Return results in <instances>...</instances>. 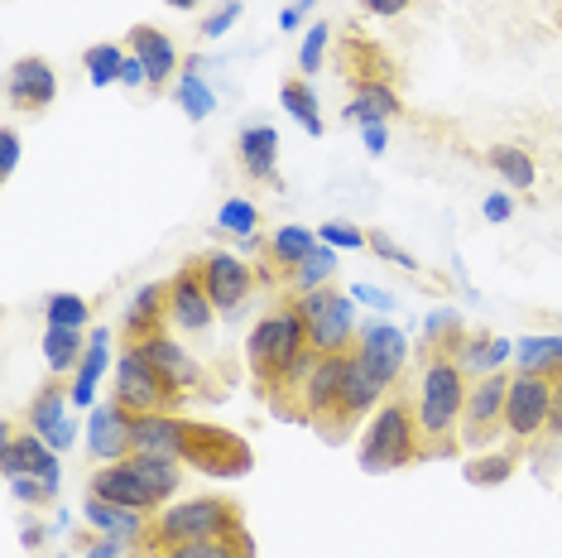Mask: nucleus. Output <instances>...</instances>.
<instances>
[{"instance_id":"nucleus-1","label":"nucleus","mask_w":562,"mask_h":558,"mask_svg":"<svg viewBox=\"0 0 562 558\" xmlns=\"http://www.w3.org/2000/svg\"><path fill=\"white\" fill-rule=\"evenodd\" d=\"M246 361L265 400L284 414V395H303V380L317 366V351L308 342V323H303L299 303L284 299L274 313H265L246 337Z\"/></svg>"},{"instance_id":"nucleus-2","label":"nucleus","mask_w":562,"mask_h":558,"mask_svg":"<svg viewBox=\"0 0 562 558\" xmlns=\"http://www.w3.org/2000/svg\"><path fill=\"white\" fill-rule=\"evenodd\" d=\"M467 390L471 376L462 371V361L432 351L424 357V371L414 380V418H418V448L424 462L432 458H452L462 448V410H467Z\"/></svg>"},{"instance_id":"nucleus-3","label":"nucleus","mask_w":562,"mask_h":558,"mask_svg":"<svg viewBox=\"0 0 562 558\" xmlns=\"http://www.w3.org/2000/svg\"><path fill=\"white\" fill-rule=\"evenodd\" d=\"M240 505L226 501V496H188V501H169L164 511L149 515V539H145V554H164L173 544H193V539H222L240 529Z\"/></svg>"},{"instance_id":"nucleus-4","label":"nucleus","mask_w":562,"mask_h":558,"mask_svg":"<svg viewBox=\"0 0 562 558\" xmlns=\"http://www.w3.org/2000/svg\"><path fill=\"white\" fill-rule=\"evenodd\" d=\"M361 472L380 477V472H400L408 462H424V448H418V418H414V400L408 395H390L375 414L366 418L361 434Z\"/></svg>"},{"instance_id":"nucleus-5","label":"nucleus","mask_w":562,"mask_h":558,"mask_svg":"<svg viewBox=\"0 0 562 558\" xmlns=\"http://www.w3.org/2000/svg\"><path fill=\"white\" fill-rule=\"evenodd\" d=\"M299 303L303 323H308V342L317 357H337V351H351L356 337H361V323H356V299L341 294L337 284H323L313 294H289Z\"/></svg>"},{"instance_id":"nucleus-6","label":"nucleus","mask_w":562,"mask_h":558,"mask_svg":"<svg viewBox=\"0 0 562 558\" xmlns=\"http://www.w3.org/2000/svg\"><path fill=\"white\" fill-rule=\"evenodd\" d=\"M111 400H116L121 410H131V414H178V404H183L188 395H178V390L145 357H139L135 347H121Z\"/></svg>"},{"instance_id":"nucleus-7","label":"nucleus","mask_w":562,"mask_h":558,"mask_svg":"<svg viewBox=\"0 0 562 558\" xmlns=\"http://www.w3.org/2000/svg\"><path fill=\"white\" fill-rule=\"evenodd\" d=\"M255 462L250 443L232 434V428H212V424H193L188 418V438H183V467L207 477H246Z\"/></svg>"},{"instance_id":"nucleus-8","label":"nucleus","mask_w":562,"mask_h":558,"mask_svg":"<svg viewBox=\"0 0 562 558\" xmlns=\"http://www.w3.org/2000/svg\"><path fill=\"white\" fill-rule=\"evenodd\" d=\"M548 410H553V376L515 371L509 376V400H505V438L524 448L548 428Z\"/></svg>"},{"instance_id":"nucleus-9","label":"nucleus","mask_w":562,"mask_h":558,"mask_svg":"<svg viewBox=\"0 0 562 558\" xmlns=\"http://www.w3.org/2000/svg\"><path fill=\"white\" fill-rule=\"evenodd\" d=\"M505 400H509V376L505 371L471 380L467 410H462V448H485L495 434H505Z\"/></svg>"},{"instance_id":"nucleus-10","label":"nucleus","mask_w":562,"mask_h":558,"mask_svg":"<svg viewBox=\"0 0 562 558\" xmlns=\"http://www.w3.org/2000/svg\"><path fill=\"white\" fill-rule=\"evenodd\" d=\"M347 361L351 351H337V357H317V366L303 380V424H313L317 434L337 438V410H341V380H347Z\"/></svg>"},{"instance_id":"nucleus-11","label":"nucleus","mask_w":562,"mask_h":558,"mask_svg":"<svg viewBox=\"0 0 562 558\" xmlns=\"http://www.w3.org/2000/svg\"><path fill=\"white\" fill-rule=\"evenodd\" d=\"M198 275H202V289L212 294L216 313H236L240 303L255 294V284H260V270H250L240 256H226V250H207V256H198Z\"/></svg>"},{"instance_id":"nucleus-12","label":"nucleus","mask_w":562,"mask_h":558,"mask_svg":"<svg viewBox=\"0 0 562 558\" xmlns=\"http://www.w3.org/2000/svg\"><path fill=\"white\" fill-rule=\"evenodd\" d=\"M125 347H135L139 357H145V361L155 366V371L178 390V395H198V390H207V376H202V366L188 357V347L169 333V327H164V333L139 337V342H125Z\"/></svg>"},{"instance_id":"nucleus-13","label":"nucleus","mask_w":562,"mask_h":558,"mask_svg":"<svg viewBox=\"0 0 562 558\" xmlns=\"http://www.w3.org/2000/svg\"><path fill=\"white\" fill-rule=\"evenodd\" d=\"M212 323H216V303L207 289H202L198 265L188 260L183 270L169 279V327H178V333H188V337H202Z\"/></svg>"},{"instance_id":"nucleus-14","label":"nucleus","mask_w":562,"mask_h":558,"mask_svg":"<svg viewBox=\"0 0 562 558\" xmlns=\"http://www.w3.org/2000/svg\"><path fill=\"white\" fill-rule=\"evenodd\" d=\"M351 351H356V357H361L380 380H385L390 390L400 386L404 371H408V337H404L394 323H380V319H375V323H366Z\"/></svg>"},{"instance_id":"nucleus-15","label":"nucleus","mask_w":562,"mask_h":558,"mask_svg":"<svg viewBox=\"0 0 562 558\" xmlns=\"http://www.w3.org/2000/svg\"><path fill=\"white\" fill-rule=\"evenodd\" d=\"M92 496L101 501H111V505H125V511H145V515H155L159 511V496L149 491V481L139 477V467L131 458H121V462H101L97 472H92Z\"/></svg>"},{"instance_id":"nucleus-16","label":"nucleus","mask_w":562,"mask_h":558,"mask_svg":"<svg viewBox=\"0 0 562 558\" xmlns=\"http://www.w3.org/2000/svg\"><path fill=\"white\" fill-rule=\"evenodd\" d=\"M54 97H58V72L48 68L44 58H15L10 63V72H5V101L15 111H30V116H40V111L54 107Z\"/></svg>"},{"instance_id":"nucleus-17","label":"nucleus","mask_w":562,"mask_h":558,"mask_svg":"<svg viewBox=\"0 0 562 558\" xmlns=\"http://www.w3.org/2000/svg\"><path fill=\"white\" fill-rule=\"evenodd\" d=\"M0 472H5V481L40 477V481H54V487H63L58 453L48 448L40 434H5V443H0Z\"/></svg>"},{"instance_id":"nucleus-18","label":"nucleus","mask_w":562,"mask_h":558,"mask_svg":"<svg viewBox=\"0 0 562 558\" xmlns=\"http://www.w3.org/2000/svg\"><path fill=\"white\" fill-rule=\"evenodd\" d=\"M390 400V386L380 380L370 366L351 351V361H347V380H341V410H337V434L341 428H356L361 418H370L380 410V404Z\"/></svg>"},{"instance_id":"nucleus-19","label":"nucleus","mask_w":562,"mask_h":558,"mask_svg":"<svg viewBox=\"0 0 562 558\" xmlns=\"http://www.w3.org/2000/svg\"><path fill=\"white\" fill-rule=\"evenodd\" d=\"M131 424H135V414L121 410L116 400H111V404H97L92 418H87V453H92L97 462H121V458H131Z\"/></svg>"},{"instance_id":"nucleus-20","label":"nucleus","mask_w":562,"mask_h":558,"mask_svg":"<svg viewBox=\"0 0 562 558\" xmlns=\"http://www.w3.org/2000/svg\"><path fill=\"white\" fill-rule=\"evenodd\" d=\"M183 438H188V418H178V414H135L131 458L135 453H145V458L183 462Z\"/></svg>"},{"instance_id":"nucleus-21","label":"nucleus","mask_w":562,"mask_h":558,"mask_svg":"<svg viewBox=\"0 0 562 558\" xmlns=\"http://www.w3.org/2000/svg\"><path fill=\"white\" fill-rule=\"evenodd\" d=\"M87 525L97 529V535H111V539H125L135 549V558L145 554V539H149V515L145 511H125V505H111L87 491V505H82Z\"/></svg>"},{"instance_id":"nucleus-22","label":"nucleus","mask_w":562,"mask_h":558,"mask_svg":"<svg viewBox=\"0 0 562 558\" xmlns=\"http://www.w3.org/2000/svg\"><path fill=\"white\" fill-rule=\"evenodd\" d=\"M125 48H131L139 63H145L149 87L173 82V72L183 68V54H178V44H173L164 30H155V24H135V30L125 34Z\"/></svg>"},{"instance_id":"nucleus-23","label":"nucleus","mask_w":562,"mask_h":558,"mask_svg":"<svg viewBox=\"0 0 562 558\" xmlns=\"http://www.w3.org/2000/svg\"><path fill=\"white\" fill-rule=\"evenodd\" d=\"M313 246H317V232H308V226H299V222L279 226V232H274L270 241H265L260 279H265V284H279V279H289V275H293V265L308 256Z\"/></svg>"},{"instance_id":"nucleus-24","label":"nucleus","mask_w":562,"mask_h":558,"mask_svg":"<svg viewBox=\"0 0 562 558\" xmlns=\"http://www.w3.org/2000/svg\"><path fill=\"white\" fill-rule=\"evenodd\" d=\"M169 327V284H145L135 289L131 309L121 319V342H139L149 333H164Z\"/></svg>"},{"instance_id":"nucleus-25","label":"nucleus","mask_w":562,"mask_h":558,"mask_svg":"<svg viewBox=\"0 0 562 558\" xmlns=\"http://www.w3.org/2000/svg\"><path fill=\"white\" fill-rule=\"evenodd\" d=\"M341 116L356 121V125H375V121L390 125L394 116H404V101L385 78H356V97L347 101Z\"/></svg>"},{"instance_id":"nucleus-26","label":"nucleus","mask_w":562,"mask_h":558,"mask_svg":"<svg viewBox=\"0 0 562 558\" xmlns=\"http://www.w3.org/2000/svg\"><path fill=\"white\" fill-rule=\"evenodd\" d=\"M111 371V327H92L87 333V351H82V361H78V371H72V410H82V404H92L97 400V386H101V376Z\"/></svg>"},{"instance_id":"nucleus-27","label":"nucleus","mask_w":562,"mask_h":558,"mask_svg":"<svg viewBox=\"0 0 562 558\" xmlns=\"http://www.w3.org/2000/svg\"><path fill=\"white\" fill-rule=\"evenodd\" d=\"M236 155L246 164L250 179L260 183H279L274 164H279V131L274 125H246V131L236 135Z\"/></svg>"},{"instance_id":"nucleus-28","label":"nucleus","mask_w":562,"mask_h":558,"mask_svg":"<svg viewBox=\"0 0 562 558\" xmlns=\"http://www.w3.org/2000/svg\"><path fill=\"white\" fill-rule=\"evenodd\" d=\"M68 400H72V386H63V376H48L44 386L34 390L30 410H24V428H30V434H40V438H48L63 418H68Z\"/></svg>"},{"instance_id":"nucleus-29","label":"nucleus","mask_w":562,"mask_h":558,"mask_svg":"<svg viewBox=\"0 0 562 558\" xmlns=\"http://www.w3.org/2000/svg\"><path fill=\"white\" fill-rule=\"evenodd\" d=\"M515 357V342H505V337H491V333H467L462 342V351H457V361H462V371L476 380V376H491V371H501V366Z\"/></svg>"},{"instance_id":"nucleus-30","label":"nucleus","mask_w":562,"mask_h":558,"mask_svg":"<svg viewBox=\"0 0 562 558\" xmlns=\"http://www.w3.org/2000/svg\"><path fill=\"white\" fill-rule=\"evenodd\" d=\"M87 351V333L82 327H44V361L48 376H72Z\"/></svg>"},{"instance_id":"nucleus-31","label":"nucleus","mask_w":562,"mask_h":558,"mask_svg":"<svg viewBox=\"0 0 562 558\" xmlns=\"http://www.w3.org/2000/svg\"><path fill=\"white\" fill-rule=\"evenodd\" d=\"M159 558H255V539H250V529L240 525V529H232V535H222V539L173 544V549H164Z\"/></svg>"},{"instance_id":"nucleus-32","label":"nucleus","mask_w":562,"mask_h":558,"mask_svg":"<svg viewBox=\"0 0 562 558\" xmlns=\"http://www.w3.org/2000/svg\"><path fill=\"white\" fill-rule=\"evenodd\" d=\"M485 164H491L509 188H519V193L539 183V164H533V155L529 149H519V145H491L485 149Z\"/></svg>"},{"instance_id":"nucleus-33","label":"nucleus","mask_w":562,"mask_h":558,"mask_svg":"<svg viewBox=\"0 0 562 558\" xmlns=\"http://www.w3.org/2000/svg\"><path fill=\"white\" fill-rule=\"evenodd\" d=\"M331 270H337V250L327 246V241H317V246L303 256L299 265H293V275H289V294H313V289H323Z\"/></svg>"},{"instance_id":"nucleus-34","label":"nucleus","mask_w":562,"mask_h":558,"mask_svg":"<svg viewBox=\"0 0 562 558\" xmlns=\"http://www.w3.org/2000/svg\"><path fill=\"white\" fill-rule=\"evenodd\" d=\"M467 342V327H462V313L452 309H438L432 319L424 323V337H418V347H424V357H432V351H447V357H457Z\"/></svg>"},{"instance_id":"nucleus-35","label":"nucleus","mask_w":562,"mask_h":558,"mask_svg":"<svg viewBox=\"0 0 562 558\" xmlns=\"http://www.w3.org/2000/svg\"><path fill=\"white\" fill-rule=\"evenodd\" d=\"M515 366L533 376H562V337H519Z\"/></svg>"},{"instance_id":"nucleus-36","label":"nucleus","mask_w":562,"mask_h":558,"mask_svg":"<svg viewBox=\"0 0 562 558\" xmlns=\"http://www.w3.org/2000/svg\"><path fill=\"white\" fill-rule=\"evenodd\" d=\"M279 101H284V111H289V116L299 121V125H303V131H308L313 140L327 131V125H323V111H317V97H313V87H303L299 78H289L284 87H279Z\"/></svg>"},{"instance_id":"nucleus-37","label":"nucleus","mask_w":562,"mask_h":558,"mask_svg":"<svg viewBox=\"0 0 562 558\" xmlns=\"http://www.w3.org/2000/svg\"><path fill=\"white\" fill-rule=\"evenodd\" d=\"M82 63H87V82H92V87H111V82H121L125 44H92L82 54Z\"/></svg>"},{"instance_id":"nucleus-38","label":"nucleus","mask_w":562,"mask_h":558,"mask_svg":"<svg viewBox=\"0 0 562 558\" xmlns=\"http://www.w3.org/2000/svg\"><path fill=\"white\" fill-rule=\"evenodd\" d=\"M173 101L188 111V121H207L216 111V92L198 78V72H188V68H183V78H178V87H173Z\"/></svg>"},{"instance_id":"nucleus-39","label":"nucleus","mask_w":562,"mask_h":558,"mask_svg":"<svg viewBox=\"0 0 562 558\" xmlns=\"http://www.w3.org/2000/svg\"><path fill=\"white\" fill-rule=\"evenodd\" d=\"M92 303L82 294H48L44 299V327H87Z\"/></svg>"},{"instance_id":"nucleus-40","label":"nucleus","mask_w":562,"mask_h":558,"mask_svg":"<svg viewBox=\"0 0 562 558\" xmlns=\"http://www.w3.org/2000/svg\"><path fill=\"white\" fill-rule=\"evenodd\" d=\"M216 226H222V232H232V236H240V241H250L255 226H260V208H255L250 198H226L222 208H216Z\"/></svg>"},{"instance_id":"nucleus-41","label":"nucleus","mask_w":562,"mask_h":558,"mask_svg":"<svg viewBox=\"0 0 562 558\" xmlns=\"http://www.w3.org/2000/svg\"><path fill=\"white\" fill-rule=\"evenodd\" d=\"M327 44H331V24H327V20H317L313 30L303 34V48H299V72H303V78H317V72H323Z\"/></svg>"},{"instance_id":"nucleus-42","label":"nucleus","mask_w":562,"mask_h":558,"mask_svg":"<svg viewBox=\"0 0 562 558\" xmlns=\"http://www.w3.org/2000/svg\"><path fill=\"white\" fill-rule=\"evenodd\" d=\"M509 472H515V453H491V458L467 462V481H471V487H501Z\"/></svg>"},{"instance_id":"nucleus-43","label":"nucleus","mask_w":562,"mask_h":558,"mask_svg":"<svg viewBox=\"0 0 562 558\" xmlns=\"http://www.w3.org/2000/svg\"><path fill=\"white\" fill-rule=\"evenodd\" d=\"M317 241H327L331 250H361V246H370V232H361V226H351V222H323L317 226Z\"/></svg>"},{"instance_id":"nucleus-44","label":"nucleus","mask_w":562,"mask_h":558,"mask_svg":"<svg viewBox=\"0 0 562 558\" xmlns=\"http://www.w3.org/2000/svg\"><path fill=\"white\" fill-rule=\"evenodd\" d=\"M5 487H10V496L24 501V505H34V511H40V505H48V501L58 496L54 481H40V477H15V481H5Z\"/></svg>"},{"instance_id":"nucleus-45","label":"nucleus","mask_w":562,"mask_h":558,"mask_svg":"<svg viewBox=\"0 0 562 558\" xmlns=\"http://www.w3.org/2000/svg\"><path fill=\"white\" fill-rule=\"evenodd\" d=\"M370 250H375L380 260L400 265V270H418V256H408V250L400 246V241H390L385 232H370Z\"/></svg>"},{"instance_id":"nucleus-46","label":"nucleus","mask_w":562,"mask_h":558,"mask_svg":"<svg viewBox=\"0 0 562 558\" xmlns=\"http://www.w3.org/2000/svg\"><path fill=\"white\" fill-rule=\"evenodd\" d=\"M240 10H246V0H226V5L216 10V15L202 20V40H222V34H226V30H232V24L240 20Z\"/></svg>"},{"instance_id":"nucleus-47","label":"nucleus","mask_w":562,"mask_h":558,"mask_svg":"<svg viewBox=\"0 0 562 558\" xmlns=\"http://www.w3.org/2000/svg\"><path fill=\"white\" fill-rule=\"evenodd\" d=\"M20 169V131L15 125H5V131H0V174H15Z\"/></svg>"},{"instance_id":"nucleus-48","label":"nucleus","mask_w":562,"mask_h":558,"mask_svg":"<svg viewBox=\"0 0 562 558\" xmlns=\"http://www.w3.org/2000/svg\"><path fill=\"white\" fill-rule=\"evenodd\" d=\"M87 558H135V549L125 539H111V535H97L87 544Z\"/></svg>"},{"instance_id":"nucleus-49","label":"nucleus","mask_w":562,"mask_h":558,"mask_svg":"<svg viewBox=\"0 0 562 558\" xmlns=\"http://www.w3.org/2000/svg\"><path fill=\"white\" fill-rule=\"evenodd\" d=\"M481 217L495 222V226L509 222V217H515V198H509V193H491V198L481 202Z\"/></svg>"},{"instance_id":"nucleus-50","label":"nucleus","mask_w":562,"mask_h":558,"mask_svg":"<svg viewBox=\"0 0 562 558\" xmlns=\"http://www.w3.org/2000/svg\"><path fill=\"white\" fill-rule=\"evenodd\" d=\"M351 299H356V303H370V309H375V313H394V294H390V289L356 284V289H351Z\"/></svg>"},{"instance_id":"nucleus-51","label":"nucleus","mask_w":562,"mask_h":558,"mask_svg":"<svg viewBox=\"0 0 562 558\" xmlns=\"http://www.w3.org/2000/svg\"><path fill=\"white\" fill-rule=\"evenodd\" d=\"M361 145H366V155H385L390 149V125L385 121H375V125H361Z\"/></svg>"},{"instance_id":"nucleus-52","label":"nucleus","mask_w":562,"mask_h":558,"mask_svg":"<svg viewBox=\"0 0 562 558\" xmlns=\"http://www.w3.org/2000/svg\"><path fill=\"white\" fill-rule=\"evenodd\" d=\"M78 434H82V428H78V418L68 414V418H63V424H58V428H54V434H48L44 443H48V448H54V453H68L72 443H78Z\"/></svg>"},{"instance_id":"nucleus-53","label":"nucleus","mask_w":562,"mask_h":558,"mask_svg":"<svg viewBox=\"0 0 562 558\" xmlns=\"http://www.w3.org/2000/svg\"><path fill=\"white\" fill-rule=\"evenodd\" d=\"M313 5H317V0H289V5L279 10V30H284V34H293V30H299V24H303V15H308Z\"/></svg>"},{"instance_id":"nucleus-54","label":"nucleus","mask_w":562,"mask_h":558,"mask_svg":"<svg viewBox=\"0 0 562 558\" xmlns=\"http://www.w3.org/2000/svg\"><path fill=\"white\" fill-rule=\"evenodd\" d=\"M149 82V72H145V63H139L131 48H125V68H121V87H145Z\"/></svg>"},{"instance_id":"nucleus-55","label":"nucleus","mask_w":562,"mask_h":558,"mask_svg":"<svg viewBox=\"0 0 562 558\" xmlns=\"http://www.w3.org/2000/svg\"><path fill=\"white\" fill-rule=\"evenodd\" d=\"M548 438H562V376H553V410H548Z\"/></svg>"},{"instance_id":"nucleus-56","label":"nucleus","mask_w":562,"mask_h":558,"mask_svg":"<svg viewBox=\"0 0 562 558\" xmlns=\"http://www.w3.org/2000/svg\"><path fill=\"white\" fill-rule=\"evenodd\" d=\"M408 5H414V0H366V10H370V15H380V20H394V15H404Z\"/></svg>"},{"instance_id":"nucleus-57","label":"nucleus","mask_w":562,"mask_h":558,"mask_svg":"<svg viewBox=\"0 0 562 558\" xmlns=\"http://www.w3.org/2000/svg\"><path fill=\"white\" fill-rule=\"evenodd\" d=\"M24 549H40V544H44V525H24Z\"/></svg>"},{"instance_id":"nucleus-58","label":"nucleus","mask_w":562,"mask_h":558,"mask_svg":"<svg viewBox=\"0 0 562 558\" xmlns=\"http://www.w3.org/2000/svg\"><path fill=\"white\" fill-rule=\"evenodd\" d=\"M164 5H173V10H198V0H164Z\"/></svg>"},{"instance_id":"nucleus-59","label":"nucleus","mask_w":562,"mask_h":558,"mask_svg":"<svg viewBox=\"0 0 562 558\" xmlns=\"http://www.w3.org/2000/svg\"><path fill=\"white\" fill-rule=\"evenodd\" d=\"M139 558H159V554H139Z\"/></svg>"},{"instance_id":"nucleus-60","label":"nucleus","mask_w":562,"mask_h":558,"mask_svg":"<svg viewBox=\"0 0 562 558\" xmlns=\"http://www.w3.org/2000/svg\"><path fill=\"white\" fill-rule=\"evenodd\" d=\"M54 558H68V554H54Z\"/></svg>"}]
</instances>
